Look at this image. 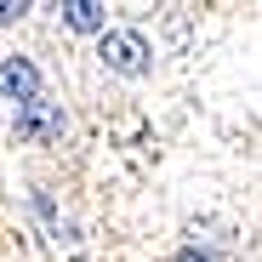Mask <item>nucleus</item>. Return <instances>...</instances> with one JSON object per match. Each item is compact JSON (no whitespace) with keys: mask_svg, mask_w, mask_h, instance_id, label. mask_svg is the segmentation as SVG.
<instances>
[{"mask_svg":"<svg viewBox=\"0 0 262 262\" xmlns=\"http://www.w3.org/2000/svg\"><path fill=\"white\" fill-rule=\"evenodd\" d=\"M40 92H46V85H40V69L29 63V57H0V97H6L12 108H23V103H34Z\"/></svg>","mask_w":262,"mask_h":262,"instance_id":"3","label":"nucleus"},{"mask_svg":"<svg viewBox=\"0 0 262 262\" xmlns=\"http://www.w3.org/2000/svg\"><path fill=\"white\" fill-rule=\"evenodd\" d=\"M12 131H17L23 143H57L63 131H69V114H63V103L52 92H40L34 103L12 108Z\"/></svg>","mask_w":262,"mask_h":262,"instance_id":"2","label":"nucleus"},{"mask_svg":"<svg viewBox=\"0 0 262 262\" xmlns=\"http://www.w3.org/2000/svg\"><path fill=\"white\" fill-rule=\"evenodd\" d=\"M63 23H69V29H103V12H92V6H69Z\"/></svg>","mask_w":262,"mask_h":262,"instance_id":"4","label":"nucleus"},{"mask_svg":"<svg viewBox=\"0 0 262 262\" xmlns=\"http://www.w3.org/2000/svg\"><path fill=\"white\" fill-rule=\"evenodd\" d=\"M97 57H103V69H114V74H148V69H154V46H148L137 29H103Z\"/></svg>","mask_w":262,"mask_h":262,"instance_id":"1","label":"nucleus"}]
</instances>
